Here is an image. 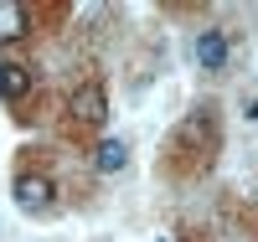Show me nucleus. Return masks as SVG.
<instances>
[{"instance_id":"f257e3e1","label":"nucleus","mask_w":258,"mask_h":242,"mask_svg":"<svg viewBox=\"0 0 258 242\" xmlns=\"http://www.w3.org/2000/svg\"><path fill=\"white\" fill-rule=\"evenodd\" d=\"M73 114H78V124H88V129H98L103 119H109V93H103L98 83H83L78 93H73Z\"/></svg>"},{"instance_id":"20e7f679","label":"nucleus","mask_w":258,"mask_h":242,"mask_svg":"<svg viewBox=\"0 0 258 242\" xmlns=\"http://www.w3.org/2000/svg\"><path fill=\"white\" fill-rule=\"evenodd\" d=\"M26 31H31V16L16 0H0V41H21Z\"/></svg>"},{"instance_id":"423d86ee","label":"nucleus","mask_w":258,"mask_h":242,"mask_svg":"<svg viewBox=\"0 0 258 242\" xmlns=\"http://www.w3.org/2000/svg\"><path fill=\"white\" fill-rule=\"evenodd\" d=\"M124 160H129V149H124V139H103V144H98V170H103V175H114V170H124Z\"/></svg>"},{"instance_id":"7ed1b4c3","label":"nucleus","mask_w":258,"mask_h":242,"mask_svg":"<svg viewBox=\"0 0 258 242\" xmlns=\"http://www.w3.org/2000/svg\"><path fill=\"white\" fill-rule=\"evenodd\" d=\"M197 62H202L207 72H217L222 62H227V36H222L217 26H212V31H202V36H197Z\"/></svg>"},{"instance_id":"f03ea898","label":"nucleus","mask_w":258,"mask_h":242,"mask_svg":"<svg viewBox=\"0 0 258 242\" xmlns=\"http://www.w3.org/2000/svg\"><path fill=\"white\" fill-rule=\"evenodd\" d=\"M52 181H47V175H21V181H16V206L21 211H52Z\"/></svg>"},{"instance_id":"39448f33","label":"nucleus","mask_w":258,"mask_h":242,"mask_svg":"<svg viewBox=\"0 0 258 242\" xmlns=\"http://www.w3.org/2000/svg\"><path fill=\"white\" fill-rule=\"evenodd\" d=\"M26 88H31V72L21 67V62H0V98H6V103H16L21 93H26Z\"/></svg>"}]
</instances>
